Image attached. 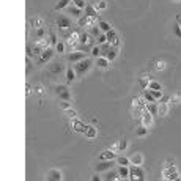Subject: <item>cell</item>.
Returning a JSON list of instances; mask_svg holds the SVG:
<instances>
[{"label":"cell","mask_w":181,"mask_h":181,"mask_svg":"<svg viewBox=\"0 0 181 181\" xmlns=\"http://www.w3.org/2000/svg\"><path fill=\"white\" fill-rule=\"evenodd\" d=\"M72 3H74V5L77 7V8H80V10L87 7V3H85V0H72Z\"/></svg>","instance_id":"cell-40"},{"label":"cell","mask_w":181,"mask_h":181,"mask_svg":"<svg viewBox=\"0 0 181 181\" xmlns=\"http://www.w3.org/2000/svg\"><path fill=\"white\" fill-rule=\"evenodd\" d=\"M55 93H57V96H58L60 99H63V101H71V93H69V90H68L66 85H63V83L57 85V87H55Z\"/></svg>","instance_id":"cell-3"},{"label":"cell","mask_w":181,"mask_h":181,"mask_svg":"<svg viewBox=\"0 0 181 181\" xmlns=\"http://www.w3.org/2000/svg\"><path fill=\"white\" fill-rule=\"evenodd\" d=\"M76 77H77V74H76L74 68H68L66 69V79H68V82H72Z\"/></svg>","instance_id":"cell-27"},{"label":"cell","mask_w":181,"mask_h":181,"mask_svg":"<svg viewBox=\"0 0 181 181\" xmlns=\"http://www.w3.org/2000/svg\"><path fill=\"white\" fill-rule=\"evenodd\" d=\"M146 129H148V128L142 125V126H139V128L136 129V134H137V136H145V134H146Z\"/></svg>","instance_id":"cell-37"},{"label":"cell","mask_w":181,"mask_h":181,"mask_svg":"<svg viewBox=\"0 0 181 181\" xmlns=\"http://www.w3.org/2000/svg\"><path fill=\"white\" fill-rule=\"evenodd\" d=\"M92 179H93V181H99V179H101V178H99V176H98V175H95V176H92Z\"/></svg>","instance_id":"cell-54"},{"label":"cell","mask_w":181,"mask_h":181,"mask_svg":"<svg viewBox=\"0 0 181 181\" xmlns=\"http://www.w3.org/2000/svg\"><path fill=\"white\" fill-rule=\"evenodd\" d=\"M99 49H101V57H107V54H109V51L112 49V44L107 41V43H104V44H101L99 46Z\"/></svg>","instance_id":"cell-21"},{"label":"cell","mask_w":181,"mask_h":181,"mask_svg":"<svg viewBox=\"0 0 181 181\" xmlns=\"http://www.w3.org/2000/svg\"><path fill=\"white\" fill-rule=\"evenodd\" d=\"M173 33H175V36H176V38H179V40H181V27H179L178 24H175V25H173Z\"/></svg>","instance_id":"cell-45"},{"label":"cell","mask_w":181,"mask_h":181,"mask_svg":"<svg viewBox=\"0 0 181 181\" xmlns=\"http://www.w3.org/2000/svg\"><path fill=\"white\" fill-rule=\"evenodd\" d=\"M140 121H142V125L143 126H146V128H150L151 125H153V115L145 109L143 112H142V117H140Z\"/></svg>","instance_id":"cell-10"},{"label":"cell","mask_w":181,"mask_h":181,"mask_svg":"<svg viewBox=\"0 0 181 181\" xmlns=\"http://www.w3.org/2000/svg\"><path fill=\"white\" fill-rule=\"evenodd\" d=\"M118 175L120 178H129V165H118Z\"/></svg>","instance_id":"cell-18"},{"label":"cell","mask_w":181,"mask_h":181,"mask_svg":"<svg viewBox=\"0 0 181 181\" xmlns=\"http://www.w3.org/2000/svg\"><path fill=\"white\" fill-rule=\"evenodd\" d=\"M120 165H129L131 164V159L129 157H126V156H117V159H115Z\"/></svg>","instance_id":"cell-30"},{"label":"cell","mask_w":181,"mask_h":181,"mask_svg":"<svg viewBox=\"0 0 181 181\" xmlns=\"http://www.w3.org/2000/svg\"><path fill=\"white\" fill-rule=\"evenodd\" d=\"M106 36H107V41L114 46V47H118V44H120V38H118V33L112 29V30H109L107 33H106Z\"/></svg>","instance_id":"cell-6"},{"label":"cell","mask_w":181,"mask_h":181,"mask_svg":"<svg viewBox=\"0 0 181 181\" xmlns=\"http://www.w3.org/2000/svg\"><path fill=\"white\" fill-rule=\"evenodd\" d=\"M120 178V175H118V170H107L106 172V175H104V179H107V181H112V179H118Z\"/></svg>","instance_id":"cell-16"},{"label":"cell","mask_w":181,"mask_h":181,"mask_svg":"<svg viewBox=\"0 0 181 181\" xmlns=\"http://www.w3.org/2000/svg\"><path fill=\"white\" fill-rule=\"evenodd\" d=\"M117 161L114 159V161H101V162H98L96 164V172H107L109 168H112L114 167V164H115Z\"/></svg>","instance_id":"cell-8"},{"label":"cell","mask_w":181,"mask_h":181,"mask_svg":"<svg viewBox=\"0 0 181 181\" xmlns=\"http://www.w3.org/2000/svg\"><path fill=\"white\" fill-rule=\"evenodd\" d=\"M69 2H72V0H58L57 5H55V10L60 11V10H63V8H68V7H69Z\"/></svg>","instance_id":"cell-22"},{"label":"cell","mask_w":181,"mask_h":181,"mask_svg":"<svg viewBox=\"0 0 181 181\" xmlns=\"http://www.w3.org/2000/svg\"><path fill=\"white\" fill-rule=\"evenodd\" d=\"M143 98H145V101H146V103H156V99L153 98V95H151V92H150L148 88H145V90H143Z\"/></svg>","instance_id":"cell-29"},{"label":"cell","mask_w":181,"mask_h":181,"mask_svg":"<svg viewBox=\"0 0 181 181\" xmlns=\"http://www.w3.org/2000/svg\"><path fill=\"white\" fill-rule=\"evenodd\" d=\"M173 162H175L173 159H167V165H173Z\"/></svg>","instance_id":"cell-53"},{"label":"cell","mask_w":181,"mask_h":181,"mask_svg":"<svg viewBox=\"0 0 181 181\" xmlns=\"http://www.w3.org/2000/svg\"><path fill=\"white\" fill-rule=\"evenodd\" d=\"M175 172H176L175 165H167V168L162 170V178H164V179H170V176H172Z\"/></svg>","instance_id":"cell-14"},{"label":"cell","mask_w":181,"mask_h":181,"mask_svg":"<svg viewBox=\"0 0 181 181\" xmlns=\"http://www.w3.org/2000/svg\"><path fill=\"white\" fill-rule=\"evenodd\" d=\"M176 21H178V25H179V27H181V16H179V14H178V16H176Z\"/></svg>","instance_id":"cell-55"},{"label":"cell","mask_w":181,"mask_h":181,"mask_svg":"<svg viewBox=\"0 0 181 181\" xmlns=\"http://www.w3.org/2000/svg\"><path fill=\"white\" fill-rule=\"evenodd\" d=\"M99 159L101 161H114V159H117V154L114 151H110V150H104L99 154Z\"/></svg>","instance_id":"cell-13"},{"label":"cell","mask_w":181,"mask_h":181,"mask_svg":"<svg viewBox=\"0 0 181 181\" xmlns=\"http://www.w3.org/2000/svg\"><path fill=\"white\" fill-rule=\"evenodd\" d=\"M146 110L154 117V115L157 114V106H156V103H146Z\"/></svg>","instance_id":"cell-28"},{"label":"cell","mask_w":181,"mask_h":181,"mask_svg":"<svg viewBox=\"0 0 181 181\" xmlns=\"http://www.w3.org/2000/svg\"><path fill=\"white\" fill-rule=\"evenodd\" d=\"M90 35H92L93 38H98L103 32H101V29H99V25H92V27H90V32H88Z\"/></svg>","instance_id":"cell-23"},{"label":"cell","mask_w":181,"mask_h":181,"mask_svg":"<svg viewBox=\"0 0 181 181\" xmlns=\"http://www.w3.org/2000/svg\"><path fill=\"white\" fill-rule=\"evenodd\" d=\"M58 107L63 109V110H68V109L71 107V101H63V99H61V101L58 103Z\"/></svg>","instance_id":"cell-35"},{"label":"cell","mask_w":181,"mask_h":181,"mask_svg":"<svg viewBox=\"0 0 181 181\" xmlns=\"http://www.w3.org/2000/svg\"><path fill=\"white\" fill-rule=\"evenodd\" d=\"M98 25H99V29H101V32H103V33H107L109 30H112L110 24H109V22H106V21H99V22H98Z\"/></svg>","instance_id":"cell-25"},{"label":"cell","mask_w":181,"mask_h":181,"mask_svg":"<svg viewBox=\"0 0 181 181\" xmlns=\"http://www.w3.org/2000/svg\"><path fill=\"white\" fill-rule=\"evenodd\" d=\"M83 134L87 136V139H95L98 132H96V128H95V126H87V131H85Z\"/></svg>","instance_id":"cell-20"},{"label":"cell","mask_w":181,"mask_h":181,"mask_svg":"<svg viewBox=\"0 0 181 181\" xmlns=\"http://www.w3.org/2000/svg\"><path fill=\"white\" fill-rule=\"evenodd\" d=\"M55 49H57V52H58V54H63V52H65V49H66V44H65V43H57Z\"/></svg>","instance_id":"cell-43"},{"label":"cell","mask_w":181,"mask_h":181,"mask_svg":"<svg viewBox=\"0 0 181 181\" xmlns=\"http://www.w3.org/2000/svg\"><path fill=\"white\" fill-rule=\"evenodd\" d=\"M129 178L131 179H143L145 178V172L140 168V165L129 164Z\"/></svg>","instance_id":"cell-2"},{"label":"cell","mask_w":181,"mask_h":181,"mask_svg":"<svg viewBox=\"0 0 181 181\" xmlns=\"http://www.w3.org/2000/svg\"><path fill=\"white\" fill-rule=\"evenodd\" d=\"M25 88H27V96H29V95L32 93V87H30V83H27V85H25Z\"/></svg>","instance_id":"cell-52"},{"label":"cell","mask_w":181,"mask_h":181,"mask_svg":"<svg viewBox=\"0 0 181 181\" xmlns=\"http://www.w3.org/2000/svg\"><path fill=\"white\" fill-rule=\"evenodd\" d=\"M85 16H88L90 19H98V10H96V7H92V5H87L85 8Z\"/></svg>","instance_id":"cell-11"},{"label":"cell","mask_w":181,"mask_h":181,"mask_svg":"<svg viewBox=\"0 0 181 181\" xmlns=\"http://www.w3.org/2000/svg\"><path fill=\"white\" fill-rule=\"evenodd\" d=\"M65 112H66V115H68V117H71V118H74V117H76V114H77V112H76L74 109H71V107H69L68 110H65Z\"/></svg>","instance_id":"cell-50"},{"label":"cell","mask_w":181,"mask_h":181,"mask_svg":"<svg viewBox=\"0 0 181 181\" xmlns=\"http://www.w3.org/2000/svg\"><path fill=\"white\" fill-rule=\"evenodd\" d=\"M52 55H54V51H52V47H47L41 55H40V58H38V63L40 65H43V63H47L51 58H52Z\"/></svg>","instance_id":"cell-9"},{"label":"cell","mask_w":181,"mask_h":181,"mask_svg":"<svg viewBox=\"0 0 181 181\" xmlns=\"http://www.w3.org/2000/svg\"><path fill=\"white\" fill-rule=\"evenodd\" d=\"M150 90V88H148ZM150 92H151V95H153V98L156 99V101H161L162 99V90H150Z\"/></svg>","instance_id":"cell-31"},{"label":"cell","mask_w":181,"mask_h":181,"mask_svg":"<svg viewBox=\"0 0 181 181\" xmlns=\"http://www.w3.org/2000/svg\"><path fill=\"white\" fill-rule=\"evenodd\" d=\"M167 114H168V104L167 103H161L157 106V115L159 117H165Z\"/></svg>","instance_id":"cell-17"},{"label":"cell","mask_w":181,"mask_h":181,"mask_svg":"<svg viewBox=\"0 0 181 181\" xmlns=\"http://www.w3.org/2000/svg\"><path fill=\"white\" fill-rule=\"evenodd\" d=\"M131 164H136V165H142L143 164V154L140 153H136L131 156Z\"/></svg>","instance_id":"cell-19"},{"label":"cell","mask_w":181,"mask_h":181,"mask_svg":"<svg viewBox=\"0 0 181 181\" xmlns=\"http://www.w3.org/2000/svg\"><path fill=\"white\" fill-rule=\"evenodd\" d=\"M148 85H150V79H148L146 76H143V77L140 79V87H142V90L148 88Z\"/></svg>","instance_id":"cell-34"},{"label":"cell","mask_w":181,"mask_h":181,"mask_svg":"<svg viewBox=\"0 0 181 181\" xmlns=\"http://www.w3.org/2000/svg\"><path fill=\"white\" fill-rule=\"evenodd\" d=\"M92 22H93V19H90L88 16H82L79 19V25H87V24H92Z\"/></svg>","instance_id":"cell-33"},{"label":"cell","mask_w":181,"mask_h":181,"mask_svg":"<svg viewBox=\"0 0 181 181\" xmlns=\"http://www.w3.org/2000/svg\"><path fill=\"white\" fill-rule=\"evenodd\" d=\"M36 38L40 40V38H46V29L44 27H38V30H36Z\"/></svg>","instance_id":"cell-36"},{"label":"cell","mask_w":181,"mask_h":181,"mask_svg":"<svg viewBox=\"0 0 181 181\" xmlns=\"http://www.w3.org/2000/svg\"><path fill=\"white\" fill-rule=\"evenodd\" d=\"M83 58H87V55H85V52H82V51H76V52L68 54V61H71V63H77V61H80V60H83Z\"/></svg>","instance_id":"cell-7"},{"label":"cell","mask_w":181,"mask_h":181,"mask_svg":"<svg viewBox=\"0 0 181 181\" xmlns=\"http://www.w3.org/2000/svg\"><path fill=\"white\" fill-rule=\"evenodd\" d=\"M63 176H61V172L60 170H51L49 173H47V179H51V181H60Z\"/></svg>","instance_id":"cell-15"},{"label":"cell","mask_w":181,"mask_h":181,"mask_svg":"<svg viewBox=\"0 0 181 181\" xmlns=\"http://www.w3.org/2000/svg\"><path fill=\"white\" fill-rule=\"evenodd\" d=\"M92 65H93V60H92V58H83V60L74 63V71H76V74L80 77V76H83L90 68H92Z\"/></svg>","instance_id":"cell-1"},{"label":"cell","mask_w":181,"mask_h":181,"mask_svg":"<svg viewBox=\"0 0 181 181\" xmlns=\"http://www.w3.org/2000/svg\"><path fill=\"white\" fill-rule=\"evenodd\" d=\"M55 24H57V27H58V29L65 30V29H69V27H71V19H69L68 16L57 14V18H55Z\"/></svg>","instance_id":"cell-4"},{"label":"cell","mask_w":181,"mask_h":181,"mask_svg":"<svg viewBox=\"0 0 181 181\" xmlns=\"http://www.w3.org/2000/svg\"><path fill=\"white\" fill-rule=\"evenodd\" d=\"M30 24H32L33 27H43V25H44V22H43L41 19H35V21H32Z\"/></svg>","instance_id":"cell-48"},{"label":"cell","mask_w":181,"mask_h":181,"mask_svg":"<svg viewBox=\"0 0 181 181\" xmlns=\"http://www.w3.org/2000/svg\"><path fill=\"white\" fill-rule=\"evenodd\" d=\"M170 101H172L173 104H178V103H181V93H175V95L170 98Z\"/></svg>","instance_id":"cell-44"},{"label":"cell","mask_w":181,"mask_h":181,"mask_svg":"<svg viewBox=\"0 0 181 181\" xmlns=\"http://www.w3.org/2000/svg\"><path fill=\"white\" fill-rule=\"evenodd\" d=\"M173 2H181V0H173Z\"/></svg>","instance_id":"cell-56"},{"label":"cell","mask_w":181,"mask_h":181,"mask_svg":"<svg viewBox=\"0 0 181 181\" xmlns=\"http://www.w3.org/2000/svg\"><path fill=\"white\" fill-rule=\"evenodd\" d=\"M58 36L55 35V33H51L49 35V41H51V46H57V43H58V40H57Z\"/></svg>","instance_id":"cell-41"},{"label":"cell","mask_w":181,"mask_h":181,"mask_svg":"<svg viewBox=\"0 0 181 181\" xmlns=\"http://www.w3.org/2000/svg\"><path fill=\"white\" fill-rule=\"evenodd\" d=\"M96 43H98V44H104V43H107V36H106V33H101V35L96 38Z\"/></svg>","instance_id":"cell-42"},{"label":"cell","mask_w":181,"mask_h":181,"mask_svg":"<svg viewBox=\"0 0 181 181\" xmlns=\"http://www.w3.org/2000/svg\"><path fill=\"white\" fill-rule=\"evenodd\" d=\"M66 13H68V16H69V18L77 19V21L82 18V10H80V8H77L76 5H69V7L66 8Z\"/></svg>","instance_id":"cell-5"},{"label":"cell","mask_w":181,"mask_h":181,"mask_svg":"<svg viewBox=\"0 0 181 181\" xmlns=\"http://www.w3.org/2000/svg\"><path fill=\"white\" fill-rule=\"evenodd\" d=\"M61 69H63V68H61V65H58V63L51 66V72H60Z\"/></svg>","instance_id":"cell-47"},{"label":"cell","mask_w":181,"mask_h":181,"mask_svg":"<svg viewBox=\"0 0 181 181\" xmlns=\"http://www.w3.org/2000/svg\"><path fill=\"white\" fill-rule=\"evenodd\" d=\"M25 51H27V57H33V55H35V52H33V47L27 46V47H25Z\"/></svg>","instance_id":"cell-51"},{"label":"cell","mask_w":181,"mask_h":181,"mask_svg":"<svg viewBox=\"0 0 181 181\" xmlns=\"http://www.w3.org/2000/svg\"><path fill=\"white\" fill-rule=\"evenodd\" d=\"M96 65H98L99 68H106V69H107V66H109L107 57H98V58H96Z\"/></svg>","instance_id":"cell-24"},{"label":"cell","mask_w":181,"mask_h":181,"mask_svg":"<svg viewBox=\"0 0 181 181\" xmlns=\"http://www.w3.org/2000/svg\"><path fill=\"white\" fill-rule=\"evenodd\" d=\"M150 90H162V85L156 80H150V85H148Z\"/></svg>","instance_id":"cell-32"},{"label":"cell","mask_w":181,"mask_h":181,"mask_svg":"<svg viewBox=\"0 0 181 181\" xmlns=\"http://www.w3.org/2000/svg\"><path fill=\"white\" fill-rule=\"evenodd\" d=\"M117 55H118V47H114L112 46V49L109 51V54H107V60L109 61H112V60H115L117 58Z\"/></svg>","instance_id":"cell-26"},{"label":"cell","mask_w":181,"mask_h":181,"mask_svg":"<svg viewBox=\"0 0 181 181\" xmlns=\"http://www.w3.org/2000/svg\"><path fill=\"white\" fill-rule=\"evenodd\" d=\"M107 8V2L106 0H99V2L96 3V10L99 11V10H106Z\"/></svg>","instance_id":"cell-39"},{"label":"cell","mask_w":181,"mask_h":181,"mask_svg":"<svg viewBox=\"0 0 181 181\" xmlns=\"http://www.w3.org/2000/svg\"><path fill=\"white\" fill-rule=\"evenodd\" d=\"M72 129H74L76 132H85V131H87V125H85L83 121L74 118V120H72Z\"/></svg>","instance_id":"cell-12"},{"label":"cell","mask_w":181,"mask_h":181,"mask_svg":"<svg viewBox=\"0 0 181 181\" xmlns=\"http://www.w3.org/2000/svg\"><path fill=\"white\" fill-rule=\"evenodd\" d=\"M126 148H128V142H126V139H121L118 143V151H125Z\"/></svg>","instance_id":"cell-38"},{"label":"cell","mask_w":181,"mask_h":181,"mask_svg":"<svg viewBox=\"0 0 181 181\" xmlns=\"http://www.w3.org/2000/svg\"><path fill=\"white\" fill-rule=\"evenodd\" d=\"M157 71H162L165 68V61H156V66H154Z\"/></svg>","instance_id":"cell-49"},{"label":"cell","mask_w":181,"mask_h":181,"mask_svg":"<svg viewBox=\"0 0 181 181\" xmlns=\"http://www.w3.org/2000/svg\"><path fill=\"white\" fill-rule=\"evenodd\" d=\"M92 54H93V57H101V49H99V46H93V49H92Z\"/></svg>","instance_id":"cell-46"}]
</instances>
